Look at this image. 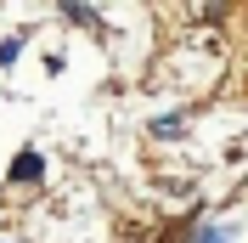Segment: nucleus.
Here are the masks:
<instances>
[{
    "instance_id": "f257e3e1",
    "label": "nucleus",
    "mask_w": 248,
    "mask_h": 243,
    "mask_svg": "<svg viewBox=\"0 0 248 243\" xmlns=\"http://www.w3.org/2000/svg\"><path fill=\"white\" fill-rule=\"evenodd\" d=\"M40 175H46V158H40L34 147H23L17 164H12V181H40Z\"/></svg>"
},
{
    "instance_id": "f03ea898",
    "label": "nucleus",
    "mask_w": 248,
    "mask_h": 243,
    "mask_svg": "<svg viewBox=\"0 0 248 243\" xmlns=\"http://www.w3.org/2000/svg\"><path fill=\"white\" fill-rule=\"evenodd\" d=\"M198 243H226V232H220V226H203V232H198Z\"/></svg>"
}]
</instances>
